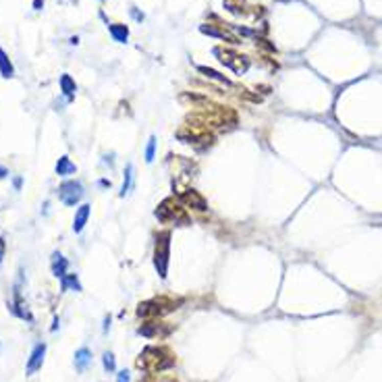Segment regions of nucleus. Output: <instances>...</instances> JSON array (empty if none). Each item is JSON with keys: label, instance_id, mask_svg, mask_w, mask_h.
<instances>
[{"label": "nucleus", "instance_id": "cd10ccee", "mask_svg": "<svg viewBox=\"0 0 382 382\" xmlns=\"http://www.w3.org/2000/svg\"><path fill=\"white\" fill-rule=\"evenodd\" d=\"M131 15H133L135 21H144V15H141L139 11H135V9H131Z\"/></svg>", "mask_w": 382, "mask_h": 382}, {"label": "nucleus", "instance_id": "c756f323", "mask_svg": "<svg viewBox=\"0 0 382 382\" xmlns=\"http://www.w3.org/2000/svg\"><path fill=\"white\" fill-rule=\"evenodd\" d=\"M9 173H7V169H3V166H0V179H3V177H7Z\"/></svg>", "mask_w": 382, "mask_h": 382}, {"label": "nucleus", "instance_id": "39448f33", "mask_svg": "<svg viewBox=\"0 0 382 382\" xmlns=\"http://www.w3.org/2000/svg\"><path fill=\"white\" fill-rule=\"evenodd\" d=\"M83 194L85 191H83V185L79 181H65L58 189V198L67 206H75L83 198Z\"/></svg>", "mask_w": 382, "mask_h": 382}, {"label": "nucleus", "instance_id": "f257e3e1", "mask_svg": "<svg viewBox=\"0 0 382 382\" xmlns=\"http://www.w3.org/2000/svg\"><path fill=\"white\" fill-rule=\"evenodd\" d=\"M175 362H177L175 353L171 351L169 347H164V345H150L139 353L135 366L139 370H144L146 374H158V372H164V370L173 368Z\"/></svg>", "mask_w": 382, "mask_h": 382}, {"label": "nucleus", "instance_id": "c85d7f7f", "mask_svg": "<svg viewBox=\"0 0 382 382\" xmlns=\"http://www.w3.org/2000/svg\"><path fill=\"white\" fill-rule=\"evenodd\" d=\"M34 7L40 11V7H44V3H42V0H34Z\"/></svg>", "mask_w": 382, "mask_h": 382}, {"label": "nucleus", "instance_id": "f03ea898", "mask_svg": "<svg viewBox=\"0 0 382 382\" xmlns=\"http://www.w3.org/2000/svg\"><path fill=\"white\" fill-rule=\"evenodd\" d=\"M156 218L160 222H164V225H177V227H187L191 222L185 208H181L173 198H166L160 206L156 208Z\"/></svg>", "mask_w": 382, "mask_h": 382}, {"label": "nucleus", "instance_id": "f3484780", "mask_svg": "<svg viewBox=\"0 0 382 382\" xmlns=\"http://www.w3.org/2000/svg\"><path fill=\"white\" fill-rule=\"evenodd\" d=\"M200 29L204 31V34H208V36H214V38H222V40H229L231 44H239V42H237V38L229 36V34H227V31H220V29H214L212 25H202Z\"/></svg>", "mask_w": 382, "mask_h": 382}, {"label": "nucleus", "instance_id": "393cba45", "mask_svg": "<svg viewBox=\"0 0 382 382\" xmlns=\"http://www.w3.org/2000/svg\"><path fill=\"white\" fill-rule=\"evenodd\" d=\"M102 362H104V368H106L108 372H114V368H116V366H114V355H112L110 351H106V353H104Z\"/></svg>", "mask_w": 382, "mask_h": 382}, {"label": "nucleus", "instance_id": "b1692460", "mask_svg": "<svg viewBox=\"0 0 382 382\" xmlns=\"http://www.w3.org/2000/svg\"><path fill=\"white\" fill-rule=\"evenodd\" d=\"M154 154H156V137H150L148 146H146V162L154 160Z\"/></svg>", "mask_w": 382, "mask_h": 382}, {"label": "nucleus", "instance_id": "6e6552de", "mask_svg": "<svg viewBox=\"0 0 382 382\" xmlns=\"http://www.w3.org/2000/svg\"><path fill=\"white\" fill-rule=\"evenodd\" d=\"M179 198H181V202L187 208H194V210H200V212L208 210V202L204 200V196L200 194V191H196V189H183L181 194H179Z\"/></svg>", "mask_w": 382, "mask_h": 382}, {"label": "nucleus", "instance_id": "a211bd4d", "mask_svg": "<svg viewBox=\"0 0 382 382\" xmlns=\"http://www.w3.org/2000/svg\"><path fill=\"white\" fill-rule=\"evenodd\" d=\"M133 185V164H127L125 166V179H123V187H121V198H125L127 194L131 191Z\"/></svg>", "mask_w": 382, "mask_h": 382}, {"label": "nucleus", "instance_id": "4be33fe9", "mask_svg": "<svg viewBox=\"0 0 382 382\" xmlns=\"http://www.w3.org/2000/svg\"><path fill=\"white\" fill-rule=\"evenodd\" d=\"M139 382H177L173 376H162V374H146Z\"/></svg>", "mask_w": 382, "mask_h": 382}, {"label": "nucleus", "instance_id": "9d476101", "mask_svg": "<svg viewBox=\"0 0 382 382\" xmlns=\"http://www.w3.org/2000/svg\"><path fill=\"white\" fill-rule=\"evenodd\" d=\"M87 218H89V206H87V204H83V206H79V208H77L75 218H73V231H75V233H81V231H83V227H85Z\"/></svg>", "mask_w": 382, "mask_h": 382}, {"label": "nucleus", "instance_id": "ddd939ff", "mask_svg": "<svg viewBox=\"0 0 382 382\" xmlns=\"http://www.w3.org/2000/svg\"><path fill=\"white\" fill-rule=\"evenodd\" d=\"M11 309H13V312H15L19 318H23V320H29V322L34 320V318H31V314H29V309H27V305H25V301L21 299V295H19V293L15 295V303L11 305Z\"/></svg>", "mask_w": 382, "mask_h": 382}, {"label": "nucleus", "instance_id": "dca6fc26", "mask_svg": "<svg viewBox=\"0 0 382 382\" xmlns=\"http://www.w3.org/2000/svg\"><path fill=\"white\" fill-rule=\"evenodd\" d=\"M60 89H62V93L67 96V100H73L77 85H75V81H73L69 75H62V77H60Z\"/></svg>", "mask_w": 382, "mask_h": 382}, {"label": "nucleus", "instance_id": "4468645a", "mask_svg": "<svg viewBox=\"0 0 382 382\" xmlns=\"http://www.w3.org/2000/svg\"><path fill=\"white\" fill-rule=\"evenodd\" d=\"M91 362V353H89V349H85V347H81L79 351L75 353V370L77 372H83L85 368H87V364Z\"/></svg>", "mask_w": 382, "mask_h": 382}, {"label": "nucleus", "instance_id": "2eb2a0df", "mask_svg": "<svg viewBox=\"0 0 382 382\" xmlns=\"http://www.w3.org/2000/svg\"><path fill=\"white\" fill-rule=\"evenodd\" d=\"M108 31H110V36H112L116 42H121V44H125L127 38H129V29H127L125 25H121V23H112V25L108 27Z\"/></svg>", "mask_w": 382, "mask_h": 382}, {"label": "nucleus", "instance_id": "412c9836", "mask_svg": "<svg viewBox=\"0 0 382 382\" xmlns=\"http://www.w3.org/2000/svg\"><path fill=\"white\" fill-rule=\"evenodd\" d=\"M200 73H204V75H208V77H212V79H216V81H222L225 85H231V81L225 77V75H220V73H216L214 69H208V67H200Z\"/></svg>", "mask_w": 382, "mask_h": 382}, {"label": "nucleus", "instance_id": "aec40b11", "mask_svg": "<svg viewBox=\"0 0 382 382\" xmlns=\"http://www.w3.org/2000/svg\"><path fill=\"white\" fill-rule=\"evenodd\" d=\"M69 286H71V289H75V291H81V284L77 280V274H65V276H62V291H67Z\"/></svg>", "mask_w": 382, "mask_h": 382}, {"label": "nucleus", "instance_id": "f8f14e48", "mask_svg": "<svg viewBox=\"0 0 382 382\" xmlns=\"http://www.w3.org/2000/svg\"><path fill=\"white\" fill-rule=\"evenodd\" d=\"M77 171V166L71 162V158H67V156H62V158H58V162H56V173L60 175V177H67V175H73Z\"/></svg>", "mask_w": 382, "mask_h": 382}, {"label": "nucleus", "instance_id": "bb28decb", "mask_svg": "<svg viewBox=\"0 0 382 382\" xmlns=\"http://www.w3.org/2000/svg\"><path fill=\"white\" fill-rule=\"evenodd\" d=\"M5 249H7V245H5V239L0 237V262H3V258H5Z\"/></svg>", "mask_w": 382, "mask_h": 382}, {"label": "nucleus", "instance_id": "0eeeda50", "mask_svg": "<svg viewBox=\"0 0 382 382\" xmlns=\"http://www.w3.org/2000/svg\"><path fill=\"white\" fill-rule=\"evenodd\" d=\"M171 330H173V326L171 324H166V322H160L158 318H150L148 322H144L141 326H139V335H144V337H148V339H156V337H166V335H171Z\"/></svg>", "mask_w": 382, "mask_h": 382}, {"label": "nucleus", "instance_id": "1a4fd4ad", "mask_svg": "<svg viewBox=\"0 0 382 382\" xmlns=\"http://www.w3.org/2000/svg\"><path fill=\"white\" fill-rule=\"evenodd\" d=\"M44 355H46V345H44V343H42V345H36V349L31 351L29 362H27V374H36V372L42 368Z\"/></svg>", "mask_w": 382, "mask_h": 382}, {"label": "nucleus", "instance_id": "20e7f679", "mask_svg": "<svg viewBox=\"0 0 382 382\" xmlns=\"http://www.w3.org/2000/svg\"><path fill=\"white\" fill-rule=\"evenodd\" d=\"M169 258H171V233L162 231L156 235V243H154V266L160 278H166L169 274Z\"/></svg>", "mask_w": 382, "mask_h": 382}, {"label": "nucleus", "instance_id": "9b49d317", "mask_svg": "<svg viewBox=\"0 0 382 382\" xmlns=\"http://www.w3.org/2000/svg\"><path fill=\"white\" fill-rule=\"evenodd\" d=\"M67 266H69V262L62 258L58 251H54V253H52V272H54V276L62 278V276L67 274Z\"/></svg>", "mask_w": 382, "mask_h": 382}, {"label": "nucleus", "instance_id": "5701e85b", "mask_svg": "<svg viewBox=\"0 0 382 382\" xmlns=\"http://www.w3.org/2000/svg\"><path fill=\"white\" fill-rule=\"evenodd\" d=\"M225 7H227L231 13H243L245 0H225Z\"/></svg>", "mask_w": 382, "mask_h": 382}, {"label": "nucleus", "instance_id": "423d86ee", "mask_svg": "<svg viewBox=\"0 0 382 382\" xmlns=\"http://www.w3.org/2000/svg\"><path fill=\"white\" fill-rule=\"evenodd\" d=\"M214 54H216V56H220V62H225V65H227V67H231L235 73H245V71H247V67H249V60H247L245 56H239V54H235V52H231V50L216 48V50H214Z\"/></svg>", "mask_w": 382, "mask_h": 382}, {"label": "nucleus", "instance_id": "7ed1b4c3", "mask_svg": "<svg viewBox=\"0 0 382 382\" xmlns=\"http://www.w3.org/2000/svg\"><path fill=\"white\" fill-rule=\"evenodd\" d=\"M177 305H181V299H175V297H154L150 301H144L139 303L137 307V316L141 318H160L164 314H171L177 309Z\"/></svg>", "mask_w": 382, "mask_h": 382}, {"label": "nucleus", "instance_id": "a878e982", "mask_svg": "<svg viewBox=\"0 0 382 382\" xmlns=\"http://www.w3.org/2000/svg\"><path fill=\"white\" fill-rule=\"evenodd\" d=\"M116 382H131V378H129V374H127V372L123 370V372H118V376H116Z\"/></svg>", "mask_w": 382, "mask_h": 382}, {"label": "nucleus", "instance_id": "6ab92c4d", "mask_svg": "<svg viewBox=\"0 0 382 382\" xmlns=\"http://www.w3.org/2000/svg\"><path fill=\"white\" fill-rule=\"evenodd\" d=\"M0 73H3V77H13V73H15L13 62L9 60V56L5 54L3 48H0Z\"/></svg>", "mask_w": 382, "mask_h": 382}]
</instances>
